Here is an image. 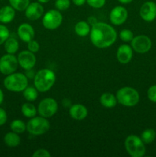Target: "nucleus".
<instances>
[{"instance_id":"f257e3e1","label":"nucleus","mask_w":156,"mask_h":157,"mask_svg":"<svg viewBox=\"0 0 156 157\" xmlns=\"http://www.w3.org/2000/svg\"><path fill=\"white\" fill-rule=\"evenodd\" d=\"M117 33L110 25L104 22H96L92 25L90 40L94 46L99 48H106L113 45L116 41Z\"/></svg>"},{"instance_id":"f03ea898","label":"nucleus","mask_w":156,"mask_h":157,"mask_svg":"<svg viewBox=\"0 0 156 157\" xmlns=\"http://www.w3.org/2000/svg\"><path fill=\"white\" fill-rule=\"evenodd\" d=\"M56 76L53 71L44 68L38 71L34 77L35 88L40 92H46L50 90L55 83Z\"/></svg>"},{"instance_id":"7ed1b4c3","label":"nucleus","mask_w":156,"mask_h":157,"mask_svg":"<svg viewBox=\"0 0 156 157\" xmlns=\"http://www.w3.org/2000/svg\"><path fill=\"white\" fill-rule=\"evenodd\" d=\"M4 86L12 92L23 91L28 87V78L21 73H12L4 79Z\"/></svg>"},{"instance_id":"20e7f679","label":"nucleus","mask_w":156,"mask_h":157,"mask_svg":"<svg viewBox=\"0 0 156 157\" xmlns=\"http://www.w3.org/2000/svg\"><path fill=\"white\" fill-rule=\"evenodd\" d=\"M118 103L125 107H133L139 102V94L135 88L124 87L116 93Z\"/></svg>"},{"instance_id":"39448f33","label":"nucleus","mask_w":156,"mask_h":157,"mask_svg":"<svg viewBox=\"0 0 156 157\" xmlns=\"http://www.w3.org/2000/svg\"><path fill=\"white\" fill-rule=\"evenodd\" d=\"M125 148L132 157H142L146 152L144 142L136 135H130L125 139Z\"/></svg>"},{"instance_id":"423d86ee","label":"nucleus","mask_w":156,"mask_h":157,"mask_svg":"<svg viewBox=\"0 0 156 157\" xmlns=\"http://www.w3.org/2000/svg\"><path fill=\"white\" fill-rule=\"evenodd\" d=\"M50 128V123L43 117H34L28 122L26 130L32 135L39 136L44 134Z\"/></svg>"},{"instance_id":"0eeeda50","label":"nucleus","mask_w":156,"mask_h":157,"mask_svg":"<svg viewBox=\"0 0 156 157\" xmlns=\"http://www.w3.org/2000/svg\"><path fill=\"white\" fill-rule=\"evenodd\" d=\"M18 58L13 54H6L0 58V72L9 75L14 73L18 68Z\"/></svg>"},{"instance_id":"6e6552de","label":"nucleus","mask_w":156,"mask_h":157,"mask_svg":"<svg viewBox=\"0 0 156 157\" xmlns=\"http://www.w3.org/2000/svg\"><path fill=\"white\" fill-rule=\"evenodd\" d=\"M63 17L60 11L50 9L43 17L42 24L45 29L54 30L61 25Z\"/></svg>"},{"instance_id":"1a4fd4ad","label":"nucleus","mask_w":156,"mask_h":157,"mask_svg":"<svg viewBox=\"0 0 156 157\" xmlns=\"http://www.w3.org/2000/svg\"><path fill=\"white\" fill-rule=\"evenodd\" d=\"M58 105L53 98H45L38 104V110L41 117L45 118L51 117L58 111Z\"/></svg>"},{"instance_id":"9d476101","label":"nucleus","mask_w":156,"mask_h":157,"mask_svg":"<svg viewBox=\"0 0 156 157\" xmlns=\"http://www.w3.org/2000/svg\"><path fill=\"white\" fill-rule=\"evenodd\" d=\"M151 45L152 43L150 38L144 35L134 37L131 41L132 48L137 53H146L151 49Z\"/></svg>"},{"instance_id":"9b49d317","label":"nucleus","mask_w":156,"mask_h":157,"mask_svg":"<svg viewBox=\"0 0 156 157\" xmlns=\"http://www.w3.org/2000/svg\"><path fill=\"white\" fill-rule=\"evenodd\" d=\"M18 64L24 70L32 69L36 64V57L30 51H22L18 55Z\"/></svg>"},{"instance_id":"f8f14e48","label":"nucleus","mask_w":156,"mask_h":157,"mask_svg":"<svg viewBox=\"0 0 156 157\" xmlns=\"http://www.w3.org/2000/svg\"><path fill=\"white\" fill-rule=\"evenodd\" d=\"M128 18V11L123 6H116L113 8L110 14V21L115 25L123 24Z\"/></svg>"},{"instance_id":"ddd939ff","label":"nucleus","mask_w":156,"mask_h":157,"mask_svg":"<svg viewBox=\"0 0 156 157\" xmlns=\"http://www.w3.org/2000/svg\"><path fill=\"white\" fill-rule=\"evenodd\" d=\"M140 16L144 21H151L156 18V3L148 1L141 6L139 11Z\"/></svg>"},{"instance_id":"4468645a","label":"nucleus","mask_w":156,"mask_h":157,"mask_svg":"<svg viewBox=\"0 0 156 157\" xmlns=\"http://www.w3.org/2000/svg\"><path fill=\"white\" fill-rule=\"evenodd\" d=\"M43 13H44V7L39 2L29 3L25 9L26 18L32 21L38 20L42 16Z\"/></svg>"},{"instance_id":"2eb2a0df","label":"nucleus","mask_w":156,"mask_h":157,"mask_svg":"<svg viewBox=\"0 0 156 157\" xmlns=\"http://www.w3.org/2000/svg\"><path fill=\"white\" fill-rule=\"evenodd\" d=\"M18 35L21 41L28 43L35 37V30L31 25L28 23H23L20 25L18 29Z\"/></svg>"},{"instance_id":"dca6fc26","label":"nucleus","mask_w":156,"mask_h":157,"mask_svg":"<svg viewBox=\"0 0 156 157\" xmlns=\"http://www.w3.org/2000/svg\"><path fill=\"white\" fill-rule=\"evenodd\" d=\"M117 59L121 64H127L132 60L133 56L132 48L128 44H122L117 50Z\"/></svg>"},{"instance_id":"f3484780","label":"nucleus","mask_w":156,"mask_h":157,"mask_svg":"<svg viewBox=\"0 0 156 157\" xmlns=\"http://www.w3.org/2000/svg\"><path fill=\"white\" fill-rule=\"evenodd\" d=\"M69 113L73 119L76 120V121H82L87 117L88 114V110L87 107L82 104H73L70 106Z\"/></svg>"},{"instance_id":"a211bd4d","label":"nucleus","mask_w":156,"mask_h":157,"mask_svg":"<svg viewBox=\"0 0 156 157\" xmlns=\"http://www.w3.org/2000/svg\"><path fill=\"white\" fill-rule=\"evenodd\" d=\"M15 9L12 6H6L0 9V22L8 24L15 18Z\"/></svg>"},{"instance_id":"6ab92c4d","label":"nucleus","mask_w":156,"mask_h":157,"mask_svg":"<svg viewBox=\"0 0 156 157\" xmlns=\"http://www.w3.org/2000/svg\"><path fill=\"white\" fill-rule=\"evenodd\" d=\"M100 104L106 108H113L117 104L118 101L116 97L111 93H104L99 98Z\"/></svg>"},{"instance_id":"aec40b11","label":"nucleus","mask_w":156,"mask_h":157,"mask_svg":"<svg viewBox=\"0 0 156 157\" xmlns=\"http://www.w3.org/2000/svg\"><path fill=\"white\" fill-rule=\"evenodd\" d=\"M4 142L9 147H16L21 143V139L18 133L15 132H9L4 136Z\"/></svg>"},{"instance_id":"412c9836","label":"nucleus","mask_w":156,"mask_h":157,"mask_svg":"<svg viewBox=\"0 0 156 157\" xmlns=\"http://www.w3.org/2000/svg\"><path fill=\"white\" fill-rule=\"evenodd\" d=\"M75 32L78 36L86 37L90 33V25L84 21H80L76 24L74 27Z\"/></svg>"},{"instance_id":"4be33fe9","label":"nucleus","mask_w":156,"mask_h":157,"mask_svg":"<svg viewBox=\"0 0 156 157\" xmlns=\"http://www.w3.org/2000/svg\"><path fill=\"white\" fill-rule=\"evenodd\" d=\"M5 50L9 54H15L16 53L17 51L19 48V44L18 41L15 39V38L9 37L6 41H5Z\"/></svg>"},{"instance_id":"5701e85b","label":"nucleus","mask_w":156,"mask_h":157,"mask_svg":"<svg viewBox=\"0 0 156 157\" xmlns=\"http://www.w3.org/2000/svg\"><path fill=\"white\" fill-rule=\"evenodd\" d=\"M21 113L26 117L32 118L35 117L37 110L34 104L31 103H24L21 106Z\"/></svg>"},{"instance_id":"b1692460","label":"nucleus","mask_w":156,"mask_h":157,"mask_svg":"<svg viewBox=\"0 0 156 157\" xmlns=\"http://www.w3.org/2000/svg\"><path fill=\"white\" fill-rule=\"evenodd\" d=\"M156 137V132L153 129H147L144 130L141 135V139L144 144H149L154 140Z\"/></svg>"},{"instance_id":"393cba45","label":"nucleus","mask_w":156,"mask_h":157,"mask_svg":"<svg viewBox=\"0 0 156 157\" xmlns=\"http://www.w3.org/2000/svg\"><path fill=\"white\" fill-rule=\"evenodd\" d=\"M38 90L35 87H27L23 90V96L28 101H34L38 98Z\"/></svg>"},{"instance_id":"a878e982","label":"nucleus","mask_w":156,"mask_h":157,"mask_svg":"<svg viewBox=\"0 0 156 157\" xmlns=\"http://www.w3.org/2000/svg\"><path fill=\"white\" fill-rule=\"evenodd\" d=\"M10 128L15 133L18 134L23 133L26 130V125L21 120H14L10 124Z\"/></svg>"},{"instance_id":"bb28decb","label":"nucleus","mask_w":156,"mask_h":157,"mask_svg":"<svg viewBox=\"0 0 156 157\" xmlns=\"http://www.w3.org/2000/svg\"><path fill=\"white\" fill-rule=\"evenodd\" d=\"M9 1L11 6L15 10L19 11V12L25 10L30 3L29 0H9Z\"/></svg>"},{"instance_id":"cd10ccee","label":"nucleus","mask_w":156,"mask_h":157,"mask_svg":"<svg viewBox=\"0 0 156 157\" xmlns=\"http://www.w3.org/2000/svg\"><path fill=\"white\" fill-rule=\"evenodd\" d=\"M119 37L124 42H129L132 40L133 33L129 29H123L119 32Z\"/></svg>"},{"instance_id":"c85d7f7f","label":"nucleus","mask_w":156,"mask_h":157,"mask_svg":"<svg viewBox=\"0 0 156 157\" xmlns=\"http://www.w3.org/2000/svg\"><path fill=\"white\" fill-rule=\"evenodd\" d=\"M9 35L10 33L7 27L3 25H0V45L5 43V41L9 38Z\"/></svg>"},{"instance_id":"c756f323","label":"nucleus","mask_w":156,"mask_h":157,"mask_svg":"<svg viewBox=\"0 0 156 157\" xmlns=\"http://www.w3.org/2000/svg\"><path fill=\"white\" fill-rule=\"evenodd\" d=\"M70 0H56L55 1V7L58 10L65 11L70 7Z\"/></svg>"},{"instance_id":"7c9ffc66","label":"nucleus","mask_w":156,"mask_h":157,"mask_svg":"<svg viewBox=\"0 0 156 157\" xmlns=\"http://www.w3.org/2000/svg\"><path fill=\"white\" fill-rule=\"evenodd\" d=\"M87 2L91 7L94 9H100L104 6L106 3V0H87Z\"/></svg>"},{"instance_id":"2f4dec72","label":"nucleus","mask_w":156,"mask_h":157,"mask_svg":"<svg viewBox=\"0 0 156 157\" xmlns=\"http://www.w3.org/2000/svg\"><path fill=\"white\" fill-rule=\"evenodd\" d=\"M147 95L151 102L156 103V85H152L148 88Z\"/></svg>"},{"instance_id":"473e14b6","label":"nucleus","mask_w":156,"mask_h":157,"mask_svg":"<svg viewBox=\"0 0 156 157\" xmlns=\"http://www.w3.org/2000/svg\"><path fill=\"white\" fill-rule=\"evenodd\" d=\"M40 45L38 44V41H35L34 39H32V41H30L29 42H28V49L30 52H33V53H36L39 51Z\"/></svg>"},{"instance_id":"72a5a7b5","label":"nucleus","mask_w":156,"mask_h":157,"mask_svg":"<svg viewBox=\"0 0 156 157\" xmlns=\"http://www.w3.org/2000/svg\"><path fill=\"white\" fill-rule=\"evenodd\" d=\"M50 153L44 149H39L32 154V157H50Z\"/></svg>"},{"instance_id":"f704fd0d","label":"nucleus","mask_w":156,"mask_h":157,"mask_svg":"<svg viewBox=\"0 0 156 157\" xmlns=\"http://www.w3.org/2000/svg\"><path fill=\"white\" fill-rule=\"evenodd\" d=\"M7 121V113L4 109L0 107V126L4 125Z\"/></svg>"},{"instance_id":"c9c22d12","label":"nucleus","mask_w":156,"mask_h":157,"mask_svg":"<svg viewBox=\"0 0 156 157\" xmlns=\"http://www.w3.org/2000/svg\"><path fill=\"white\" fill-rule=\"evenodd\" d=\"M72 1H73L74 5H76V6H83V5L87 2V0H72Z\"/></svg>"},{"instance_id":"e433bc0d","label":"nucleus","mask_w":156,"mask_h":157,"mask_svg":"<svg viewBox=\"0 0 156 157\" xmlns=\"http://www.w3.org/2000/svg\"><path fill=\"white\" fill-rule=\"evenodd\" d=\"M3 101H4V94H3L2 90L0 88V105L2 104Z\"/></svg>"},{"instance_id":"4c0bfd02","label":"nucleus","mask_w":156,"mask_h":157,"mask_svg":"<svg viewBox=\"0 0 156 157\" xmlns=\"http://www.w3.org/2000/svg\"><path fill=\"white\" fill-rule=\"evenodd\" d=\"M120 3H122V4H128V3L132 2L133 0H118Z\"/></svg>"},{"instance_id":"58836bf2","label":"nucleus","mask_w":156,"mask_h":157,"mask_svg":"<svg viewBox=\"0 0 156 157\" xmlns=\"http://www.w3.org/2000/svg\"><path fill=\"white\" fill-rule=\"evenodd\" d=\"M38 1L40 3H47V2H48L50 0H38Z\"/></svg>"}]
</instances>
